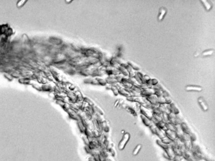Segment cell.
I'll return each instance as SVG.
<instances>
[{
  "label": "cell",
  "mask_w": 215,
  "mask_h": 161,
  "mask_svg": "<svg viewBox=\"0 0 215 161\" xmlns=\"http://www.w3.org/2000/svg\"><path fill=\"white\" fill-rule=\"evenodd\" d=\"M157 104L159 105L165 104V99L163 96H162L159 97H157Z\"/></svg>",
  "instance_id": "24"
},
{
  "label": "cell",
  "mask_w": 215,
  "mask_h": 161,
  "mask_svg": "<svg viewBox=\"0 0 215 161\" xmlns=\"http://www.w3.org/2000/svg\"><path fill=\"white\" fill-rule=\"evenodd\" d=\"M189 137H190V141H191V142H192V143H194V142L196 141L197 138H196L195 135L192 132L191 134H189Z\"/></svg>",
  "instance_id": "29"
},
{
  "label": "cell",
  "mask_w": 215,
  "mask_h": 161,
  "mask_svg": "<svg viewBox=\"0 0 215 161\" xmlns=\"http://www.w3.org/2000/svg\"><path fill=\"white\" fill-rule=\"evenodd\" d=\"M149 127L150 130H151V131L152 132V133H153V134H155L156 128V125L153 124L151 125V126H150V127Z\"/></svg>",
  "instance_id": "32"
},
{
  "label": "cell",
  "mask_w": 215,
  "mask_h": 161,
  "mask_svg": "<svg viewBox=\"0 0 215 161\" xmlns=\"http://www.w3.org/2000/svg\"><path fill=\"white\" fill-rule=\"evenodd\" d=\"M154 90V94L156 95L157 97H159L163 96V92L160 89L157 90Z\"/></svg>",
  "instance_id": "27"
},
{
  "label": "cell",
  "mask_w": 215,
  "mask_h": 161,
  "mask_svg": "<svg viewBox=\"0 0 215 161\" xmlns=\"http://www.w3.org/2000/svg\"><path fill=\"white\" fill-rule=\"evenodd\" d=\"M199 100V103L200 104V105L201 106V107L203 109V110L204 111H207V106H206V104L203 101L202 99H199L198 100Z\"/></svg>",
  "instance_id": "22"
},
{
  "label": "cell",
  "mask_w": 215,
  "mask_h": 161,
  "mask_svg": "<svg viewBox=\"0 0 215 161\" xmlns=\"http://www.w3.org/2000/svg\"><path fill=\"white\" fill-rule=\"evenodd\" d=\"M152 118L153 119L157 122L162 121L161 115H159L153 114V118Z\"/></svg>",
  "instance_id": "28"
},
{
  "label": "cell",
  "mask_w": 215,
  "mask_h": 161,
  "mask_svg": "<svg viewBox=\"0 0 215 161\" xmlns=\"http://www.w3.org/2000/svg\"><path fill=\"white\" fill-rule=\"evenodd\" d=\"M146 98L147 100H148V101L150 104H151L153 105L157 106H158L159 105L158 104H157V97L156 96V95H155L154 94H153L151 96L148 97L147 98Z\"/></svg>",
  "instance_id": "6"
},
{
  "label": "cell",
  "mask_w": 215,
  "mask_h": 161,
  "mask_svg": "<svg viewBox=\"0 0 215 161\" xmlns=\"http://www.w3.org/2000/svg\"><path fill=\"white\" fill-rule=\"evenodd\" d=\"M186 90L188 91H197L200 92L202 90L201 87L195 85H188L186 87Z\"/></svg>",
  "instance_id": "13"
},
{
  "label": "cell",
  "mask_w": 215,
  "mask_h": 161,
  "mask_svg": "<svg viewBox=\"0 0 215 161\" xmlns=\"http://www.w3.org/2000/svg\"><path fill=\"white\" fill-rule=\"evenodd\" d=\"M141 148H142V146L140 144H139L138 145H137L136 148L134 149V150L133 152V155H136V154H137L140 151Z\"/></svg>",
  "instance_id": "23"
},
{
  "label": "cell",
  "mask_w": 215,
  "mask_h": 161,
  "mask_svg": "<svg viewBox=\"0 0 215 161\" xmlns=\"http://www.w3.org/2000/svg\"><path fill=\"white\" fill-rule=\"evenodd\" d=\"M156 127L162 130L165 131L167 129L165 127V123H164L163 121H160L156 123L155 125Z\"/></svg>",
  "instance_id": "17"
},
{
  "label": "cell",
  "mask_w": 215,
  "mask_h": 161,
  "mask_svg": "<svg viewBox=\"0 0 215 161\" xmlns=\"http://www.w3.org/2000/svg\"><path fill=\"white\" fill-rule=\"evenodd\" d=\"M213 50H206L203 52V56L211 55L213 53Z\"/></svg>",
  "instance_id": "31"
},
{
  "label": "cell",
  "mask_w": 215,
  "mask_h": 161,
  "mask_svg": "<svg viewBox=\"0 0 215 161\" xmlns=\"http://www.w3.org/2000/svg\"><path fill=\"white\" fill-rule=\"evenodd\" d=\"M167 9L166 8L163 7L160 8L159 14L157 16L158 20L160 21H162L164 19V16H165L166 14L167 13Z\"/></svg>",
  "instance_id": "10"
},
{
  "label": "cell",
  "mask_w": 215,
  "mask_h": 161,
  "mask_svg": "<svg viewBox=\"0 0 215 161\" xmlns=\"http://www.w3.org/2000/svg\"><path fill=\"white\" fill-rule=\"evenodd\" d=\"M156 143L158 145H159L160 147H161L164 150H166V149L170 146V144H166L163 143L161 142V140H160V139L157 140Z\"/></svg>",
  "instance_id": "19"
},
{
  "label": "cell",
  "mask_w": 215,
  "mask_h": 161,
  "mask_svg": "<svg viewBox=\"0 0 215 161\" xmlns=\"http://www.w3.org/2000/svg\"><path fill=\"white\" fill-rule=\"evenodd\" d=\"M164 151L170 159H173L174 158L175 155L173 152L172 148H171V146L168 148L166 150H164Z\"/></svg>",
  "instance_id": "16"
},
{
  "label": "cell",
  "mask_w": 215,
  "mask_h": 161,
  "mask_svg": "<svg viewBox=\"0 0 215 161\" xmlns=\"http://www.w3.org/2000/svg\"><path fill=\"white\" fill-rule=\"evenodd\" d=\"M132 67V68H133L134 69H135V70H139L140 69V68L138 66L136 65V64H134V63H132V62H131L130 64Z\"/></svg>",
  "instance_id": "33"
},
{
  "label": "cell",
  "mask_w": 215,
  "mask_h": 161,
  "mask_svg": "<svg viewBox=\"0 0 215 161\" xmlns=\"http://www.w3.org/2000/svg\"><path fill=\"white\" fill-rule=\"evenodd\" d=\"M158 108L162 113H166L168 114L170 113L169 108V104H160L158 106Z\"/></svg>",
  "instance_id": "8"
},
{
  "label": "cell",
  "mask_w": 215,
  "mask_h": 161,
  "mask_svg": "<svg viewBox=\"0 0 215 161\" xmlns=\"http://www.w3.org/2000/svg\"><path fill=\"white\" fill-rule=\"evenodd\" d=\"M141 115H143L148 118L149 119H152L153 118V113L151 110L143 106L140 105V112Z\"/></svg>",
  "instance_id": "3"
},
{
  "label": "cell",
  "mask_w": 215,
  "mask_h": 161,
  "mask_svg": "<svg viewBox=\"0 0 215 161\" xmlns=\"http://www.w3.org/2000/svg\"><path fill=\"white\" fill-rule=\"evenodd\" d=\"M155 134L158 137V138H159L160 140H162V139H163V138L166 137L165 134V131L158 128L157 127L156 128Z\"/></svg>",
  "instance_id": "15"
},
{
  "label": "cell",
  "mask_w": 215,
  "mask_h": 161,
  "mask_svg": "<svg viewBox=\"0 0 215 161\" xmlns=\"http://www.w3.org/2000/svg\"><path fill=\"white\" fill-rule=\"evenodd\" d=\"M165 127L166 128L167 130H168L173 131H175L176 130V126H174V125L172 124L171 123L169 122H167L165 123Z\"/></svg>",
  "instance_id": "20"
},
{
  "label": "cell",
  "mask_w": 215,
  "mask_h": 161,
  "mask_svg": "<svg viewBox=\"0 0 215 161\" xmlns=\"http://www.w3.org/2000/svg\"><path fill=\"white\" fill-rule=\"evenodd\" d=\"M180 126L183 132L184 133V134L189 135L192 133V130L188 126V125L184 121L181 123Z\"/></svg>",
  "instance_id": "5"
},
{
  "label": "cell",
  "mask_w": 215,
  "mask_h": 161,
  "mask_svg": "<svg viewBox=\"0 0 215 161\" xmlns=\"http://www.w3.org/2000/svg\"><path fill=\"white\" fill-rule=\"evenodd\" d=\"M165 136L167 138H169V139L173 142L177 138L176 135L174 131L167 130L165 131Z\"/></svg>",
  "instance_id": "9"
},
{
  "label": "cell",
  "mask_w": 215,
  "mask_h": 161,
  "mask_svg": "<svg viewBox=\"0 0 215 161\" xmlns=\"http://www.w3.org/2000/svg\"><path fill=\"white\" fill-rule=\"evenodd\" d=\"M153 114H156V115H161L162 113L159 110L158 108V107H156L154 108L152 111Z\"/></svg>",
  "instance_id": "30"
},
{
  "label": "cell",
  "mask_w": 215,
  "mask_h": 161,
  "mask_svg": "<svg viewBox=\"0 0 215 161\" xmlns=\"http://www.w3.org/2000/svg\"><path fill=\"white\" fill-rule=\"evenodd\" d=\"M154 93V90L153 88H150L145 90H142L140 92V95L142 97L146 98L153 95Z\"/></svg>",
  "instance_id": "4"
},
{
  "label": "cell",
  "mask_w": 215,
  "mask_h": 161,
  "mask_svg": "<svg viewBox=\"0 0 215 161\" xmlns=\"http://www.w3.org/2000/svg\"><path fill=\"white\" fill-rule=\"evenodd\" d=\"M165 99V104H169L172 103V100L171 99V98L169 97H164Z\"/></svg>",
  "instance_id": "34"
},
{
  "label": "cell",
  "mask_w": 215,
  "mask_h": 161,
  "mask_svg": "<svg viewBox=\"0 0 215 161\" xmlns=\"http://www.w3.org/2000/svg\"><path fill=\"white\" fill-rule=\"evenodd\" d=\"M168 122L171 123L174 126H177L175 114L170 113L168 114Z\"/></svg>",
  "instance_id": "12"
},
{
  "label": "cell",
  "mask_w": 215,
  "mask_h": 161,
  "mask_svg": "<svg viewBox=\"0 0 215 161\" xmlns=\"http://www.w3.org/2000/svg\"><path fill=\"white\" fill-rule=\"evenodd\" d=\"M173 142L174 144L175 145L177 146V147L181 151H182L184 149V144L178 138H177L174 141H173Z\"/></svg>",
  "instance_id": "14"
},
{
  "label": "cell",
  "mask_w": 215,
  "mask_h": 161,
  "mask_svg": "<svg viewBox=\"0 0 215 161\" xmlns=\"http://www.w3.org/2000/svg\"><path fill=\"white\" fill-rule=\"evenodd\" d=\"M140 118L143 124L146 126L150 127L151 125L153 124L150 119H148V118L143 115H140Z\"/></svg>",
  "instance_id": "11"
},
{
  "label": "cell",
  "mask_w": 215,
  "mask_h": 161,
  "mask_svg": "<svg viewBox=\"0 0 215 161\" xmlns=\"http://www.w3.org/2000/svg\"><path fill=\"white\" fill-rule=\"evenodd\" d=\"M169 108L170 113L174 114L175 115L178 114L179 113V111L178 108L177 107L174 103H171L169 104Z\"/></svg>",
  "instance_id": "7"
},
{
  "label": "cell",
  "mask_w": 215,
  "mask_h": 161,
  "mask_svg": "<svg viewBox=\"0 0 215 161\" xmlns=\"http://www.w3.org/2000/svg\"><path fill=\"white\" fill-rule=\"evenodd\" d=\"M161 141L163 143L166 144H170L173 142V141H172L171 140H170V139L166 137H165V138H163V139L161 140Z\"/></svg>",
  "instance_id": "26"
},
{
  "label": "cell",
  "mask_w": 215,
  "mask_h": 161,
  "mask_svg": "<svg viewBox=\"0 0 215 161\" xmlns=\"http://www.w3.org/2000/svg\"><path fill=\"white\" fill-rule=\"evenodd\" d=\"M162 121L164 123H166L168 122V114L166 113H162L161 115Z\"/></svg>",
  "instance_id": "25"
},
{
  "label": "cell",
  "mask_w": 215,
  "mask_h": 161,
  "mask_svg": "<svg viewBox=\"0 0 215 161\" xmlns=\"http://www.w3.org/2000/svg\"><path fill=\"white\" fill-rule=\"evenodd\" d=\"M127 99L130 102L137 103L143 106L149 103L146 98L142 96H130L127 98Z\"/></svg>",
  "instance_id": "1"
},
{
  "label": "cell",
  "mask_w": 215,
  "mask_h": 161,
  "mask_svg": "<svg viewBox=\"0 0 215 161\" xmlns=\"http://www.w3.org/2000/svg\"><path fill=\"white\" fill-rule=\"evenodd\" d=\"M130 138V135L128 133H126L124 135L122 139L119 142V150H123L127 145Z\"/></svg>",
  "instance_id": "2"
},
{
  "label": "cell",
  "mask_w": 215,
  "mask_h": 161,
  "mask_svg": "<svg viewBox=\"0 0 215 161\" xmlns=\"http://www.w3.org/2000/svg\"><path fill=\"white\" fill-rule=\"evenodd\" d=\"M201 2L203 4L204 6L207 11H209L212 7L211 3L207 0H202Z\"/></svg>",
  "instance_id": "18"
},
{
  "label": "cell",
  "mask_w": 215,
  "mask_h": 161,
  "mask_svg": "<svg viewBox=\"0 0 215 161\" xmlns=\"http://www.w3.org/2000/svg\"><path fill=\"white\" fill-rule=\"evenodd\" d=\"M173 159L174 161H188L182 156H175Z\"/></svg>",
  "instance_id": "21"
}]
</instances>
